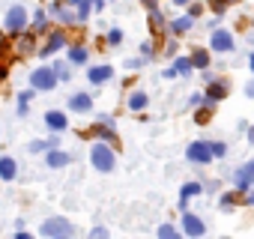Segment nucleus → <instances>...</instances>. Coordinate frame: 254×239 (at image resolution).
I'll return each mask as SVG.
<instances>
[{
    "instance_id": "obj_1",
    "label": "nucleus",
    "mask_w": 254,
    "mask_h": 239,
    "mask_svg": "<svg viewBox=\"0 0 254 239\" xmlns=\"http://www.w3.org/2000/svg\"><path fill=\"white\" fill-rule=\"evenodd\" d=\"M90 159H93L96 171H102V174H108V171L114 168V150H111L108 144H96L93 153H90Z\"/></svg>"
},
{
    "instance_id": "obj_2",
    "label": "nucleus",
    "mask_w": 254,
    "mask_h": 239,
    "mask_svg": "<svg viewBox=\"0 0 254 239\" xmlns=\"http://www.w3.org/2000/svg\"><path fill=\"white\" fill-rule=\"evenodd\" d=\"M186 156H189V162H197V165H209L212 162V147L209 144H203V141H194L189 150H186Z\"/></svg>"
},
{
    "instance_id": "obj_3",
    "label": "nucleus",
    "mask_w": 254,
    "mask_h": 239,
    "mask_svg": "<svg viewBox=\"0 0 254 239\" xmlns=\"http://www.w3.org/2000/svg\"><path fill=\"white\" fill-rule=\"evenodd\" d=\"M42 236H72V224L66 218H48L42 224Z\"/></svg>"
},
{
    "instance_id": "obj_4",
    "label": "nucleus",
    "mask_w": 254,
    "mask_h": 239,
    "mask_svg": "<svg viewBox=\"0 0 254 239\" xmlns=\"http://www.w3.org/2000/svg\"><path fill=\"white\" fill-rule=\"evenodd\" d=\"M24 24H27V12H24V6H12V9L6 12V30H9V33H21Z\"/></svg>"
},
{
    "instance_id": "obj_5",
    "label": "nucleus",
    "mask_w": 254,
    "mask_h": 239,
    "mask_svg": "<svg viewBox=\"0 0 254 239\" xmlns=\"http://www.w3.org/2000/svg\"><path fill=\"white\" fill-rule=\"evenodd\" d=\"M30 84H33L36 90H54L57 72H51V69H36V72L30 75Z\"/></svg>"
},
{
    "instance_id": "obj_6",
    "label": "nucleus",
    "mask_w": 254,
    "mask_h": 239,
    "mask_svg": "<svg viewBox=\"0 0 254 239\" xmlns=\"http://www.w3.org/2000/svg\"><path fill=\"white\" fill-rule=\"evenodd\" d=\"M251 182H254V162H248V165H242V168L236 171V191L245 194V191L251 188Z\"/></svg>"
},
{
    "instance_id": "obj_7",
    "label": "nucleus",
    "mask_w": 254,
    "mask_h": 239,
    "mask_svg": "<svg viewBox=\"0 0 254 239\" xmlns=\"http://www.w3.org/2000/svg\"><path fill=\"white\" fill-rule=\"evenodd\" d=\"M209 48H212V51H221V54H224V51H233V36H230L227 30H215L212 39H209Z\"/></svg>"
},
{
    "instance_id": "obj_8",
    "label": "nucleus",
    "mask_w": 254,
    "mask_h": 239,
    "mask_svg": "<svg viewBox=\"0 0 254 239\" xmlns=\"http://www.w3.org/2000/svg\"><path fill=\"white\" fill-rule=\"evenodd\" d=\"M183 230L189 233V236H203V221L197 218V215H191V212H183Z\"/></svg>"
},
{
    "instance_id": "obj_9",
    "label": "nucleus",
    "mask_w": 254,
    "mask_h": 239,
    "mask_svg": "<svg viewBox=\"0 0 254 239\" xmlns=\"http://www.w3.org/2000/svg\"><path fill=\"white\" fill-rule=\"evenodd\" d=\"M63 45H66V36H63V30H54V33L48 36V42H45V48H42L39 54H42V57H48V54H54V51H60Z\"/></svg>"
},
{
    "instance_id": "obj_10",
    "label": "nucleus",
    "mask_w": 254,
    "mask_h": 239,
    "mask_svg": "<svg viewBox=\"0 0 254 239\" xmlns=\"http://www.w3.org/2000/svg\"><path fill=\"white\" fill-rule=\"evenodd\" d=\"M111 75H114V69H111V66H96V69H90V72H87V78H90L93 84H105Z\"/></svg>"
},
{
    "instance_id": "obj_11",
    "label": "nucleus",
    "mask_w": 254,
    "mask_h": 239,
    "mask_svg": "<svg viewBox=\"0 0 254 239\" xmlns=\"http://www.w3.org/2000/svg\"><path fill=\"white\" fill-rule=\"evenodd\" d=\"M224 96H227V84L212 81V84H209V90H206V102L212 105V102H218V99H224Z\"/></svg>"
},
{
    "instance_id": "obj_12",
    "label": "nucleus",
    "mask_w": 254,
    "mask_h": 239,
    "mask_svg": "<svg viewBox=\"0 0 254 239\" xmlns=\"http://www.w3.org/2000/svg\"><path fill=\"white\" fill-rule=\"evenodd\" d=\"M203 188H200V182H186L183 185V191H180V206L186 209V203H189V197H194V194H200Z\"/></svg>"
},
{
    "instance_id": "obj_13",
    "label": "nucleus",
    "mask_w": 254,
    "mask_h": 239,
    "mask_svg": "<svg viewBox=\"0 0 254 239\" xmlns=\"http://www.w3.org/2000/svg\"><path fill=\"white\" fill-rule=\"evenodd\" d=\"M45 123H48L54 132H60V129H66V117H63L60 111H48V114H45Z\"/></svg>"
},
{
    "instance_id": "obj_14",
    "label": "nucleus",
    "mask_w": 254,
    "mask_h": 239,
    "mask_svg": "<svg viewBox=\"0 0 254 239\" xmlns=\"http://www.w3.org/2000/svg\"><path fill=\"white\" fill-rule=\"evenodd\" d=\"M0 179H15V162L9 159V156H3V159H0Z\"/></svg>"
},
{
    "instance_id": "obj_15",
    "label": "nucleus",
    "mask_w": 254,
    "mask_h": 239,
    "mask_svg": "<svg viewBox=\"0 0 254 239\" xmlns=\"http://www.w3.org/2000/svg\"><path fill=\"white\" fill-rule=\"evenodd\" d=\"M69 108H72V111H90V108H93V99H90L87 93H78V96H72Z\"/></svg>"
},
{
    "instance_id": "obj_16",
    "label": "nucleus",
    "mask_w": 254,
    "mask_h": 239,
    "mask_svg": "<svg viewBox=\"0 0 254 239\" xmlns=\"http://www.w3.org/2000/svg\"><path fill=\"white\" fill-rule=\"evenodd\" d=\"M191 63H194L197 69H209V51H206V48H197V51L191 54Z\"/></svg>"
},
{
    "instance_id": "obj_17",
    "label": "nucleus",
    "mask_w": 254,
    "mask_h": 239,
    "mask_svg": "<svg viewBox=\"0 0 254 239\" xmlns=\"http://www.w3.org/2000/svg\"><path fill=\"white\" fill-rule=\"evenodd\" d=\"M48 165L51 168H63V165H69V156L60 153V150H48Z\"/></svg>"
},
{
    "instance_id": "obj_18",
    "label": "nucleus",
    "mask_w": 254,
    "mask_h": 239,
    "mask_svg": "<svg viewBox=\"0 0 254 239\" xmlns=\"http://www.w3.org/2000/svg\"><path fill=\"white\" fill-rule=\"evenodd\" d=\"M129 108L132 111H144L147 108V93H132L129 96Z\"/></svg>"
},
{
    "instance_id": "obj_19",
    "label": "nucleus",
    "mask_w": 254,
    "mask_h": 239,
    "mask_svg": "<svg viewBox=\"0 0 254 239\" xmlns=\"http://www.w3.org/2000/svg\"><path fill=\"white\" fill-rule=\"evenodd\" d=\"M150 27H153V33H162V30H165V18H162V12H159V9H153V12H150Z\"/></svg>"
},
{
    "instance_id": "obj_20",
    "label": "nucleus",
    "mask_w": 254,
    "mask_h": 239,
    "mask_svg": "<svg viewBox=\"0 0 254 239\" xmlns=\"http://www.w3.org/2000/svg\"><path fill=\"white\" fill-rule=\"evenodd\" d=\"M189 27H191V15H183V18H177V21L171 24V30H174L177 36H180V33H186Z\"/></svg>"
},
{
    "instance_id": "obj_21",
    "label": "nucleus",
    "mask_w": 254,
    "mask_h": 239,
    "mask_svg": "<svg viewBox=\"0 0 254 239\" xmlns=\"http://www.w3.org/2000/svg\"><path fill=\"white\" fill-rule=\"evenodd\" d=\"M6 72H9V48L3 45L0 48V78H6Z\"/></svg>"
},
{
    "instance_id": "obj_22",
    "label": "nucleus",
    "mask_w": 254,
    "mask_h": 239,
    "mask_svg": "<svg viewBox=\"0 0 254 239\" xmlns=\"http://www.w3.org/2000/svg\"><path fill=\"white\" fill-rule=\"evenodd\" d=\"M191 66H194V63H191V57H180V60L174 63V69H177L180 75H189V72H191Z\"/></svg>"
},
{
    "instance_id": "obj_23",
    "label": "nucleus",
    "mask_w": 254,
    "mask_h": 239,
    "mask_svg": "<svg viewBox=\"0 0 254 239\" xmlns=\"http://www.w3.org/2000/svg\"><path fill=\"white\" fill-rule=\"evenodd\" d=\"M33 45H36V42H33V36H21L18 51H21V54H30V51H33Z\"/></svg>"
},
{
    "instance_id": "obj_24",
    "label": "nucleus",
    "mask_w": 254,
    "mask_h": 239,
    "mask_svg": "<svg viewBox=\"0 0 254 239\" xmlns=\"http://www.w3.org/2000/svg\"><path fill=\"white\" fill-rule=\"evenodd\" d=\"M69 60H72V63H84V60H87V48H72V51H69Z\"/></svg>"
},
{
    "instance_id": "obj_25",
    "label": "nucleus",
    "mask_w": 254,
    "mask_h": 239,
    "mask_svg": "<svg viewBox=\"0 0 254 239\" xmlns=\"http://www.w3.org/2000/svg\"><path fill=\"white\" fill-rule=\"evenodd\" d=\"M54 144H57V141H36V144H30V150H33V153H39V150H54Z\"/></svg>"
},
{
    "instance_id": "obj_26",
    "label": "nucleus",
    "mask_w": 254,
    "mask_h": 239,
    "mask_svg": "<svg viewBox=\"0 0 254 239\" xmlns=\"http://www.w3.org/2000/svg\"><path fill=\"white\" fill-rule=\"evenodd\" d=\"M159 236H162V239H174V236H177L174 224H162V227H159Z\"/></svg>"
},
{
    "instance_id": "obj_27",
    "label": "nucleus",
    "mask_w": 254,
    "mask_h": 239,
    "mask_svg": "<svg viewBox=\"0 0 254 239\" xmlns=\"http://www.w3.org/2000/svg\"><path fill=\"white\" fill-rule=\"evenodd\" d=\"M209 117H212V111H209V108H203V111H197V114H194V120H197L200 126H206V123H209Z\"/></svg>"
},
{
    "instance_id": "obj_28",
    "label": "nucleus",
    "mask_w": 254,
    "mask_h": 239,
    "mask_svg": "<svg viewBox=\"0 0 254 239\" xmlns=\"http://www.w3.org/2000/svg\"><path fill=\"white\" fill-rule=\"evenodd\" d=\"M209 9H212V12H218V15H221V12H224V9H227V0H209Z\"/></svg>"
},
{
    "instance_id": "obj_29",
    "label": "nucleus",
    "mask_w": 254,
    "mask_h": 239,
    "mask_svg": "<svg viewBox=\"0 0 254 239\" xmlns=\"http://www.w3.org/2000/svg\"><path fill=\"white\" fill-rule=\"evenodd\" d=\"M33 24H36L39 30L45 27V12H42V9H36V15H33Z\"/></svg>"
},
{
    "instance_id": "obj_30",
    "label": "nucleus",
    "mask_w": 254,
    "mask_h": 239,
    "mask_svg": "<svg viewBox=\"0 0 254 239\" xmlns=\"http://www.w3.org/2000/svg\"><path fill=\"white\" fill-rule=\"evenodd\" d=\"M108 42H111V45H120V42H123V33H120V30H111V33H108Z\"/></svg>"
},
{
    "instance_id": "obj_31",
    "label": "nucleus",
    "mask_w": 254,
    "mask_h": 239,
    "mask_svg": "<svg viewBox=\"0 0 254 239\" xmlns=\"http://www.w3.org/2000/svg\"><path fill=\"white\" fill-rule=\"evenodd\" d=\"M212 153H215V156H224V153H227V147H224V144H212Z\"/></svg>"
},
{
    "instance_id": "obj_32",
    "label": "nucleus",
    "mask_w": 254,
    "mask_h": 239,
    "mask_svg": "<svg viewBox=\"0 0 254 239\" xmlns=\"http://www.w3.org/2000/svg\"><path fill=\"white\" fill-rule=\"evenodd\" d=\"M221 206L230 209V206H233V194H224V197H221Z\"/></svg>"
},
{
    "instance_id": "obj_33",
    "label": "nucleus",
    "mask_w": 254,
    "mask_h": 239,
    "mask_svg": "<svg viewBox=\"0 0 254 239\" xmlns=\"http://www.w3.org/2000/svg\"><path fill=\"white\" fill-rule=\"evenodd\" d=\"M189 15H191V18H197V15H200V6H197V3H194V6H189Z\"/></svg>"
},
{
    "instance_id": "obj_34",
    "label": "nucleus",
    "mask_w": 254,
    "mask_h": 239,
    "mask_svg": "<svg viewBox=\"0 0 254 239\" xmlns=\"http://www.w3.org/2000/svg\"><path fill=\"white\" fill-rule=\"evenodd\" d=\"M54 69H57V78H63V81H66V78H69V72H66V69H63V66H54Z\"/></svg>"
},
{
    "instance_id": "obj_35",
    "label": "nucleus",
    "mask_w": 254,
    "mask_h": 239,
    "mask_svg": "<svg viewBox=\"0 0 254 239\" xmlns=\"http://www.w3.org/2000/svg\"><path fill=\"white\" fill-rule=\"evenodd\" d=\"M245 93H248V96H251V99H254V81H251V84H248V87H245Z\"/></svg>"
},
{
    "instance_id": "obj_36",
    "label": "nucleus",
    "mask_w": 254,
    "mask_h": 239,
    "mask_svg": "<svg viewBox=\"0 0 254 239\" xmlns=\"http://www.w3.org/2000/svg\"><path fill=\"white\" fill-rule=\"evenodd\" d=\"M248 66H251V72H254V54H251V57H248Z\"/></svg>"
},
{
    "instance_id": "obj_37",
    "label": "nucleus",
    "mask_w": 254,
    "mask_h": 239,
    "mask_svg": "<svg viewBox=\"0 0 254 239\" xmlns=\"http://www.w3.org/2000/svg\"><path fill=\"white\" fill-rule=\"evenodd\" d=\"M174 3H177V6H186V3H189V0H174Z\"/></svg>"
},
{
    "instance_id": "obj_38",
    "label": "nucleus",
    "mask_w": 254,
    "mask_h": 239,
    "mask_svg": "<svg viewBox=\"0 0 254 239\" xmlns=\"http://www.w3.org/2000/svg\"><path fill=\"white\" fill-rule=\"evenodd\" d=\"M248 203H251V206H254V191H251V194H248Z\"/></svg>"
},
{
    "instance_id": "obj_39",
    "label": "nucleus",
    "mask_w": 254,
    "mask_h": 239,
    "mask_svg": "<svg viewBox=\"0 0 254 239\" xmlns=\"http://www.w3.org/2000/svg\"><path fill=\"white\" fill-rule=\"evenodd\" d=\"M248 138H251V144H254V126H251V132H248Z\"/></svg>"
},
{
    "instance_id": "obj_40",
    "label": "nucleus",
    "mask_w": 254,
    "mask_h": 239,
    "mask_svg": "<svg viewBox=\"0 0 254 239\" xmlns=\"http://www.w3.org/2000/svg\"><path fill=\"white\" fill-rule=\"evenodd\" d=\"M144 3H150V6H153V3H156V0H144Z\"/></svg>"
},
{
    "instance_id": "obj_41",
    "label": "nucleus",
    "mask_w": 254,
    "mask_h": 239,
    "mask_svg": "<svg viewBox=\"0 0 254 239\" xmlns=\"http://www.w3.org/2000/svg\"><path fill=\"white\" fill-rule=\"evenodd\" d=\"M227 3H239V0H227Z\"/></svg>"
}]
</instances>
